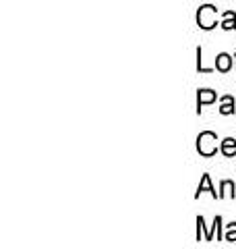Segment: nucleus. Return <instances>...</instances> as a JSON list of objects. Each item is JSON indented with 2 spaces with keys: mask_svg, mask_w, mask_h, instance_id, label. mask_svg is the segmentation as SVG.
I'll return each mask as SVG.
<instances>
[{
  "mask_svg": "<svg viewBox=\"0 0 236 249\" xmlns=\"http://www.w3.org/2000/svg\"><path fill=\"white\" fill-rule=\"evenodd\" d=\"M218 135L211 133V131H203V133H199V137H197V152H199L201 156H205V158H209V156H214L218 152Z\"/></svg>",
  "mask_w": 236,
  "mask_h": 249,
  "instance_id": "1",
  "label": "nucleus"
},
{
  "mask_svg": "<svg viewBox=\"0 0 236 249\" xmlns=\"http://www.w3.org/2000/svg\"><path fill=\"white\" fill-rule=\"evenodd\" d=\"M197 25L201 29H214L218 25V9L211 4H203L197 13Z\"/></svg>",
  "mask_w": 236,
  "mask_h": 249,
  "instance_id": "2",
  "label": "nucleus"
},
{
  "mask_svg": "<svg viewBox=\"0 0 236 249\" xmlns=\"http://www.w3.org/2000/svg\"><path fill=\"white\" fill-rule=\"evenodd\" d=\"M216 98H218L216 91H211V89H199V96H197V112H201V108L205 106V104L216 102Z\"/></svg>",
  "mask_w": 236,
  "mask_h": 249,
  "instance_id": "3",
  "label": "nucleus"
},
{
  "mask_svg": "<svg viewBox=\"0 0 236 249\" xmlns=\"http://www.w3.org/2000/svg\"><path fill=\"white\" fill-rule=\"evenodd\" d=\"M216 69H218V71H222V73L230 71V69H232V56H230V54H226V52L218 54V56H216Z\"/></svg>",
  "mask_w": 236,
  "mask_h": 249,
  "instance_id": "4",
  "label": "nucleus"
},
{
  "mask_svg": "<svg viewBox=\"0 0 236 249\" xmlns=\"http://www.w3.org/2000/svg\"><path fill=\"white\" fill-rule=\"evenodd\" d=\"M205 191H209L214 197H219V193H216V189L211 187V178H209V175H203L199 187H197V196H195V197H199L201 193H205Z\"/></svg>",
  "mask_w": 236,
  "mask_h": 249,
  "instance_id": "5",
  "label": "nucleus"
},
{
  "mask_svg": "<svg viewBox=\"0 0 236 249\" xmlns=\"http://www.w3.org/2000/svg\"><path fill=\"white\" fill-rule=\"evenodd\" d=\"M222 154L226 156V158H234L236 156V139H232V137H226L224 142H222Z\"/></svg>",
  "mask_w": 236,
  "mask_h": 249,
  "instance_id": "6",
  "label": "nucleus"
},
{
  "mask_svg": "<svg viewBox=\"0 0 236 249\" xmlns=\"http://www.w3.org/2000/svg\"><path fill=\"white\" fill-rule=\"evenodd\" d=\"M234 110H236L234 98H232V96H224V98H222V106H219V112L226 116V114H232Z\"/></svg>",
  "mask_w": 236,
  "mask_h": 249,
  "instance_id": "7",
  "label": "nucleus"
},
{
  "mask_svg": "<svg viewBox=\"0 0 236 249\" xmlns=\"http://www.w3.org/2000/svg\"><path fill=\"white\" fill-rule=\"evenodd\" d=\"M219 189H222L219 197H234V196H236V185H234L232 181H222Z\"/></svg>",
  "mask_w": 236,
  "mask_h": 249,
  "instance_id": "8",
  "label": "nucleus"
},
{
  "mask_svg": "<svg viewBox=\"0 0 236 249\" xmlns=\"http://www.w3.org/2000/svg\"><path fill=\"white\" fill-rule=\"evenodd\" d=\"M222 27H224V29H236V15H234L232 11H226V13H224Z\"/></svg>",
  "mask_w": 236,
  "mask_h": 249,
  "instance_id": "9",
  "label": "nucleus"
},
{
  "mask_svg": "<svg viewBox=\"0 0 236 249\" xmlns=\"http://www.w3.org/2000/svg\"><path fill=\"white\" fill-rule=\"evenodd\" d=\"M218 237V239H222V218L219 216H216V220H214V224H211V237Z\"/></svg>",
  "mask_w": 236,
  "mask_h": 249,
  "instance_id": "10",
  "label": "nucleus"
},
{
  "mask_svg": "<svg viewBox=\"0 0 236 249\" xmlns=\"http://www.w3.org/2000/svg\"><path fill=\"white\" fill-rule=\"evenodd\" d=\"M226 241H230V243H234L236 241V222L232 224H228V229H226V235H224Z\"/></svg>",
  "mask_w": 236,
  "mask_h": 249,
  "instance_id": "11",
  "label": "nucleus"
}]
</instances>
